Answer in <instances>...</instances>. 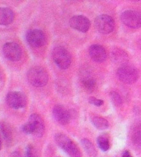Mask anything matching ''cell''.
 <instances>
[{
    "instance_id": "cell-1",
    "label": "cell",
    "mask_w": 141,
    "mask_h": 157,
    "mask_svg": "<svg viewBox=\"0 0 141 157\" xmlns=\"http://www.w3.org/2000/svg\"><path fill=\"white\" fill-rule=\"evenodd\" d=\"M55 140L56 144L61 147L70 157H81V150L75 143L70 139L66 134L57 133L55 134Z\"/></svg>"
},
{
    "instance_id": "cell-2",
    "label": "cell",
    "mask_w": 141,
    "mask_h": 157,
    "mask_svg": "<svg viewBox=\"0 0 141 157\" xmlns=\"http://www.w3.org/2000/svg\"><path fill=\"white\" fill-rule=\"evenodd\" d=\"M21 130L28 134L41 137L45 131V124L42 118L36 114H31L28 121L22 126Z\"/></svg>"
},
{
    "instance_id": "cell-3",
    "label": "cell",
    "mask_w": 141,
    "mask_h": 157,
    "mask_svg": "<svg viewBox=\"0 0 141 157\" xmlns=\"http://www.w3.org/2000/svg\"><path fill=\"white\" fill-rule=\"evenodd\" d=\"M27 78L31 85L35 87L45 86L48 82V74L41 66H34L28 71Z\"/></svg>"
},
{
    "instance_id": "cell-4",
    "label": "cell",
    "mask_w": 141,
    "mask_h": 157,
    "mask_svg": "<svg viewBox=\"0 0 141 157\" xmlns=\"http://www.w3.org/2000/svg\"><path fill=\"white\" fill-rule=\"evenodd\" d=\"M52 59L56 65L61 69H67L71 63L70 52L62 46L55 47L52 50Z\"/></svg>"
},
{
    "instance_id": "cell-5",
    "label": "cell",
    "mask_w": 141,
    "mask_h": 157,
    "mask_svg": "<svg viewBox=\"0 0 141 157\" xmlns=\"http://www.w3.org/2000/svg\"><path fill=\"white\" fill-rule=\"evenodd\" d=\"M117 76L120 81L126 84L134 83L139 77V71L134 66L124 65L118 70Z\"/></svg>"
},
{
    "instance_id": "cell-6",
    "label": "cell",
    "mask_w": 141,
    "mask_h": 157,
    "mask_svg": "<svg viewBox=\"0 0 141 157\" xmlns=\"http://www.w3.org/2000/svg\"><path fill=\"white\" fill-rule=\"evenodd\" d=\"M95 28L102 34H109L114 30L115 23L112 17L108 15H101L95 19Z\"/></svg>"
},
{
    "instance_id": "cell-7",
    "label": "cell",
    "mask_w": 141,
    "mask_h": 157,
    "mask_svg": "<svg viewBox=\"0 0 141 157\" xmlns=\"http://www.w3.org/2000/svg\"><path fill=\"white\" fill-rule=\"evenodd\" d=\"M6 101L10 108L15 110L24 108L27 104L26 95L18 91L10 92L6 95Z\"/></svg>"
},
{
    "instance_id": "cell-8",
    "label": "cell",
    "mask_w": 141,
    "mask_h": 157,
    "mask_svg": "<svg viewBox=\"0 0 141 157\" xmlns=\"http://www.w3.org/2000/svg\"><path fill=\"white\" fill-rule=\"evenodd\" d=\"M120 19L123 23L131 29L141 27V14L135 10H125L121 14Z\"/></svg>"
},
{
    "instance_id": "cell-9",
    "label": "cell",
    "mask_w": 141,
    "mask_h": 157,
    "mask_svg": "<svg viewBox=\"0 0 141 157\" xmlns=\"http://www.w3.org/2000/svg\"><path fill=\"white\" fill-rule=\"evenodd\" d=\"M26 39L28 44L33 48H40L45 45L46 37L45 33L41 30L32 29L27 32Z\"/></svg>"
},
{
    "instance_id": "cell-10",
    "label": "cell",
    "mask_w": 141,
    "mask_h": 157,
    "mask_svg": "<svg viewBox=\"0 0 141 157\" xmlns=\"http://www.w3.org/2000/svg\"><path fill=\"white\" fill-rule=\"evenodd\" d=\"M3 53L7 59L11 61H17L22 55L20 46L15 42H8L3 46Z\"/></svg>"
},
{
    "instance_id": "cell-11",
    "label": "cell",
    "mask_w": 141,
    "mask_h": 157,
    "mask_svg": "<svg viewBox=\"0 0 141 157\" xmlns=\"http://www.w3.org/2000/svg\"><path fill=\"white\" fill-rule=\"evenodd\" d=\"M70 26L79 32L86 33L89 30L91 23L88 18L83 15H75L70 19Z\"/></svg>"
},
{
    "instance_id": "cell-12",
    "label": "cell",
    "mask_w": 141,
    "mask_h": 157,
    "mask_svg": "<svg viewBox=\"0 0 141 157\" xmlns=\"http://www.w3.org/2000/svg\"><path fill=\"white\" fill-rule=\"evenodd\" d=\"M54 119L61 125H67L70 121V114L68 110L61 105H56L52 110Z\"/></svg>"
},
{
    "instance_id": "cell-13",
    "label": "cell",
    "mask_w": 141,
    "mask_h": 157,
    "mask_svg": "<svg viewBox=\"0 0 141 157\" xmlns=\"http://www.w3.org/2000/svg\"><path fill=\"white\" fill-rule=\"evenodd\" d=\"M89 54L92 59L97 63L103 62L107 59L106 50L100 45L94 44L90 46Z\"/></svg>"
},
{
    "instance_id": "cell-14",
    "label": "cell",
    "mask_w": 141,
    "mask_h": 157,
    "mask_svg": "<svg viewBox=\"0 0 141 157\" xmlns=\"http://www.w3.org/2000/svg\"><path fill=\"white\" fill-rule=\"evenodd\" d=\"M111 59L112 61L118 65H126L129 61V56L125 50L114 48L111 52Z\"/></svg>"
},
{
    "instance_id": "cell-15",
    "label": "cell",
    "mask_w": 141,
    "mask_h": 157,
    "mask_svg": "<svg viewBox=\"0 0 141 157\" xmlns=\"http://www.w3.org/2000/svg\"><path fill=\"white\" fill-rule=\"evenodd\" d=\"M15 18V14L10 8L0 7V25L7 26L12 23Z\"/></svg>"
},
{
    "instance_id": "cell-16",
    "label": "cell",
    "mask_w": 141,
    "mask_h": 157,
    "mask_svg": "<svg viewBox=\"0 0 141 157\" xmlns=\"http://www.w3.org/2000/svg\"><path fill=\"white\" fill-rule=\"evenodd\" d=\"M0 130L5 140L6 144L8 145L11 144L13 141V132L9 124L5 121H1L0 122Z\"/></svg>"
},
{
    "instance_id": "cell-17",
    "label": "cell",
    "mask_w": 141,
    "mask_h": 157,
    "mask_svg": "<svg viewBox=\"0 0 141 157\" xmlns=\"http://www.w3.org/2000/svg\"><path fill=\"white\" fill-rule=\"evenodd\" d=\"M90 120L92 123L97 128L98 130H104L109 127V123L105 118L97 114H91L90 115Z\"/></svg>"
},
{
    "instance_id": "cell-18",
    "label": "cell",
    "mask_w": 141,
    "mask_h": 157,
    "mask_svg": "<svg viewBox=\"0 0 141 157\" xmlns=\"http://www.w3.org/2000/svg\"><path fill=\"white\" fill-rule=\"evenodd\" d=\"M131 141L136 147H141V123L137 125L132 130Z\"/></svg>"
},
{
    "instance_id": "cell-19",
    "label": "cell",
    "mask_w": 141,
    "mask_h": 157,
    "mask_svg": "<svg viewBox=\"0 0 141 157\" xmlns=\"http://www.w3.org/2000/svg\"><path fill=\"white\" fill-rule=\"evenodd\" d=\"M81 144L87 155L93 157L97 156V151L96 150L94 145L89 139H83L81 140Z\"/></svg>"
},
{
    "instance_id": "cell-20",
    "label": "cell",
    "mask_w": 141,
    "mask_h": 157,
    "mask_svg": "<svg viewBox=\"0 0 141 157\" xmlns=\"http://www.w3.org/2000/svg\"><path fill=\"white\" fill-rule=\"evenodd\" d=\"M97 144L98 147L103 152H106L110 148L109 137L107 134H101L98 136L97 138Z\"/></svg>"
},
{
    "instance_id": "cell-21",
    "label": "cell",
    "mask_w": 141,
    "mask_h": 157,
    "mask_svg": "<svg viewBox=\"0 0 141 157\" xmlns=\"http://www.w3.org/2000/svg\"><path fill=\"white\" fill-rule=\"evenodd\" d=\"M82 85L83 88L86 90L87 92H92L94 90L97 84H96V81L94 78L87 77L84 78L82 81Z\"/></svg>"
},
{
    "instance_id": "cell-22",
    "label": "cell",
    "mask_w": 141,
    "mask_h": 157,
    "mask_svg": "<svg viewBox=\"0 0 141 157\" xmlns=\"http://www.w3.org/2000/svg\"><path fill=\"white\" fill-rule=\"evenodd\" d=\"M111 98L114 104L116 106H120L123 104V99L120 94L116 92H112L111 93Z\"/></svg>"
},
{
    "instance_id": "cell-23",
    "label": "cell",
    "mask_w": 141,
    "mask_h": 157,
    "mask_svg": "<svg viewBox=\"0 0 141 157\" xmlns=\"http://www.w3.org/2000/svg\"><path fill=\"white\" fill-rule=\"evenodd\" d=\"M89 103H91V104L96 105V106H101L103 104L104 101L101 99H98L97 98L94 97H91L89 98Z\"/></svg>"
},
{
    "instance_id": "cell-24",
    "label": "cell",
    "mask_w": 141,
    "mask_h": 157,
    "mask_svg": "<svg viewBox=\"0 0 141 157\" xmlns=\"http://www.w3.org/2000/svg\"><path fill=\"white\" fill-rule=\"evenodd\" d=\"M26 157H35V151L32 145H28L26 147Z\"/></svg>"
},
{
    "instance_id": "cell-25",
    "label": "cell",
    "mask_w": 141,
    "mask_h": 157,
    "mask_svg": "<svg viewBox=\"0 0 141 157\" xmlns=\"http://www.w3.org/2000/svg\"><path fill=\"white\" fill-rule=\"evenodd\" d=\"M122 157H133L131 155V154L130 153V152L128 150H125L124 151V152L123 153Z\"/></svg>"
},
{
    "instance_id": "cell-26",
    "label": "cell",
    "mask_w": 141,
    "mask_h": 157,
    "mask_svg": "<svg viewBox=\"0 0 141 157\" xmlns=\"http://www.w3.org/2000/svg\"><path fill=\"white\" fill-rule=\"evenodd\" d=\"M9 157H22L21 154L19 153V152H17V151H15V152H13V153L10 154V155L9 156Z\"/></svg>"
},
{
    "instance_id": "cell-27",
    "label": "cell",
    "mask_w": 141,
    "mask_h": 157,
    "mask_svg": "<svg viewBox=\"0 0 141 157\" xmlns=\"http://www.w3.org/2000/svg\"><path fill=\"white\" fill-rule=\"evenodd\" d=\"M3 78H4V75H3L2 71H1V69H0V83H1L3 81Z\"/></svg>"
},
{
    "instance_id": "cell-28",
    "label": "cell",
    "mask_w": 141,
    "mask_h": 157,
    "mask_svg": "<svg viewBox=\"0 0 141 157\" xmlns=\"http://www.w3.org/2000/svg\"><path fill=\"white\" fill-rule=\"evenodd\" d=\"M138 46H139V48L141 50V39H140L139 41H138Z\"/></svg>"
},
{
    "instance_id": "cell-29",
    "label": "cell",
    "mask_w": 141,
    "mask_h": 157,
    "mask_svg": "<svg viewBox=\"0 0 141 157\" xmlns=\"http://www.w3.org/2000/svg\"><path fill=\"white\" fill-rule=\"evenodd\" d=\"M2 139H1V136H0V150H2Z\"/></svg>"
}]
</instances>
